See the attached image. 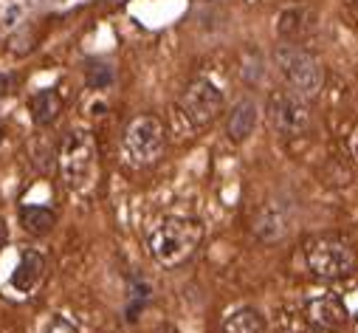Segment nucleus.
Masks as SVG:
<instances>
[{
    "label": "nucleus",
    "instance_id": "9",
    "mask_svg": "<svg viewBox=\"0 0 358 333\" xmlns=\"http://www.w3.org/2000/svg\"><path fill=\"white\" fill-rule=\"evenodd\" d=\"M43 274H45V257H43L40 252H34V248H23L20 257H17V266H15V271H12L9 285H12L17 294L29 297V294L43 283Z\"/></svg>",
    "mask_w": 358,
    "mask_h": 333
},
{
    "label": "nucleus",
    "instance_id": "18",
    "mask_svg": "<svg viewBox=\"0 0 358 333\" xmlns=\"http://www.w3.org/2000/svg\"><path fill=\"white\" fill-rule=\"evenodd\" d=\"M12 85H15V76H9V73H0V97H6V94L12 91Z\"/></svg>",
    "mask_w": 358,
    "mask_h": 333
},
{
    "label": "nucleus",
    "instance_id": "8",
    "mask_svg": "<svg viewBox=\"0 0 358 333\" xmlns=\"http://www.w3.org/2000/svg\"><path fill=\"white\" fill-rule=\"evenodd\" d=\"M305 316L316 330H338L347 319V308L336 294H310L305 299Z\"/></svg>",
    "mask_w": 358,
    "mask_h": 333
},
{
    "label": "nucleus",
    "instance_id": "19",
    "mask_svg": "<svg viewBox=\"0 0 358 333\" xmlns=\"http://www.w3.org/2000/svg\"><path fill=\"white\" fill-rule=\"evenodd\" d=\"M6 240H9V229H6V223L0 220V248L6 246Z\"/></svg>",
    "mask_w": 358,
    "mask_h": 333
},
{
    "label": "nucleus",
    "instance_id": "2",
    "mask_svg": "<svg viewBox=\"0 0 358 333\" xmlns=\"http://www.w3.org/2000/svg\"><path fill=\"white\" fill-rule=\"evenodd\" d=\"M274 62H277L282 79L294 88V94H299L302 99H310V97H316L322 91V85H324V68L302 45H294V43L277 45L274 48Z\"/></svg>",
    "mask_w": 358,
    "mask_h": 333
},
{
    "label": "nucleus",
    "instance_id": "12",
    "mask_svg": "<svg viewBox=\"0 0 358 333\" xmlns=\"http://www.w3.org/2000/svg\"><path fill=\"white\" fill-rule=\"evenodd\" d=\"M316 17L310 9L305 6H294V9H285L277 20V34L285 40V43H299L310 29H313Z\"/></svg>",
    "mask_w": 358,
    "mask_h": 333
},
{
    "label": "nucleus",
    "instance_id": "5",
    "mask_svg": "<svg viewBox=\"0 0 358 333\" xmlns=\"http://www.w3.org/2000/svg\"><path fill=\"white\" fill-rule=\"evenodd\" d=\"M265 119L277 136H299L310 127V108L299 94L274 91L265 102Z\"/></svg>",
    "mask_w": 358,
    "mask_h": 333
},
{
    "label": "nucleus",
    "instance_id": "20",
    "mask_svg": "<svg viewBox=\"0 0 358 333\" xmlns=\"http://www.w3.org/2000/svg\"><path fill=\"white\" fill-rule=\"evenodd\" d=\"M352 155L358 158V130H355V136H352Z\"/></svg>",
    "mask_w": 358,
    "mask_h": 333
},
{
    "label": "nucleus",
    "instance_id": "4",
    "mask_svg": "<svg viewBox=\"0 0 358 333\" xmlns=\"http://www.w3.org/2000/svg\"><path fill=\"white\" fill-rule=\"evenodd\" d=\"M59 170L71 190L91 187L94 173H96V144L91 133L73 130L65 136L62 150H59Z\"/></svg>",
    "mask_w": 358,
    "mask_h": 333
},
{
    "label": "nucleus",
    "instance_id": "7",
    "mask_svg": "<svg viewBox=\"0 0 358 333\" xmlns=\"http://www.w3.org/2000/svg\"><path fill=\"white\" fill-rule=\"evenodd\" d=\"M127 150L136 161L150 164L164 150V125L155 116H138L127 127Z\"/></svg>",
    "mask_w": 358,
    "mask_h": 333
},
{
    "label": "nucleus",
    "instance_id": "22",
    "mask_svg": "<svg viewBox=\"0 0 358 333\" xmlns=\"http://www.w3.org/2000/svg\"><path fill=\"white\" fill-rule=\"evenodd\" d=\"M0 136H3V127H0Z\"/></svg>",
    "mask_w": 358,
    "mask_h": 333
},
{
    "label": "nucleus",
    "instance_id": "15",
    "mask_svg": "<svg viewBox=\"0 0 358 333\" xmlns=\"http://www.w3.org/2000/svg\"><path fill=\"white\" fill-rule=\"evenodd\" d=\"M20 220H23L29 234H48L57 226V215L48 206H23Z\"/></svg>",
    "mask_w": 358,
    "mask_h": 333
},
{
    "label": "nucleus",
    "instance_id": "17",
    "mask_svg": "<svg viewBox=\"0 0 358 333\" xmlns=\"http://www.w3.org/2000/svg\"><path fill=\"white\" fill-rule=\"evenodd\" d=\"M45 333H76V330H73V325H71L68 319H62V316H54V319L48 322Z\"/></svg>",
    "mask_w": 358,
    "mask_h": 333
},
{
    "label": "nucleus",
    "instance_id": "16",
    "mask_svg": "<svg viewBox=\"0 0 358 333\" xmlns=\"http://www.w3.org/2000/svg\"><path fill=\"white\" fill-rule=\"evenodd\" d=\"M113 82V68L110 65H105V62H94L91 68H87V85L91 88H96V91H102V88H108Z\"/></svg>",
    "mask_w": 358,
    "mask_h": 333
},
{
    "label": "nucleus",
    "instance_id": "14",
    "mask_svg": "<svg viewBox=\"0 0 358 333\" xmlns=\"http://www.w3.org/2000/svg\"><path fill=\"white\" fill-rule=\"evenodd\" d=\"M223 333H265V316L257 308H237L226 316Z\"/></svg>",
    "mask_w": 358,
    "mask_h": 333
},
{
    "label": "nucleus",
    "instance_id": "1",
    "mask_svg": "<svg viewBox=\"0 0 358 333\" xmlns=\"http://www.w3.org/2000/svg\"><path fill=\"white\" fill-rule=\"evenodd\" d=\"M203 240V226L195 218H164L152 226L147 237V248L155 263L164 269H175L187 263Z\"/></svg>",
    "mask_w": 358,
    "mask_h": 333
},
{
    "label": "nucleus",
    "instance_id": "10",
    "mask_svg": "<svg viewBox=\"0 0 358 333\" xmlns=\"http://www.w3.org/2000/svg\"><path fill=\"white\" fill-rule=\"evenodd\" d=\"M288 223L291 220H288V212L282 204H268L259 212V218L254 220V234L265 243H274V240H282L288 234V229H291Z\"/></svg>",
    "mask_w": 358,
    "mask_h": 333
},
{
    "label": "nucleus",
    "instance_id": "13",
    "mask_svg": "<svg viewBox=\"0 0 358 333\" xmlns=\"http://www.w3.org/2000/svg\"><path fill=\"white\" fill-rule=\"evenodd\" d=\"M29 108H31V116H34L37 125H54L57 116L62 113V99H59V94L54 88H45V91L31 97Z\"/></svg>",
    "mask_w": 358,
    "mask_h": 333
},
{
    "label": "nucleus",
    "instance_id": "6",
    "mask_svg": "<svg viewBox=\"0 0 358 333\" xmlns=\"http://www.w3.org/2000/svg\"><path fill=\"white\" fill-rule=\"evenodd\" d=\"M181 108L195 125H209L223 111V91L215 85L212 79L198 76L187 85V91L181 97Z\"/></svg>",
    "mask_w": 358,
    "mask_h": 333
},
{
    "label": "nucleus",
    "instance_id": "11",
    "mask_svg": "<svg viewBox=\"0 0 358 333\" xmlns=\"http://www.w3.org/2000/svg\"><path fill=\"white\" fill-rule=\"evenodd\" d=\"M257 119H259L257 102H254V99H240V102L231 108V113H229V125H226L229 139L237 141V144H243V141L254 133Z\"/></svg>",
    "mask_w": 358,
    "mask_h": 333
},
{
    "label": "nucleus",
    "instance_id": "3",
    "mask_svg": "<svg viewBox=\"0 0 358 333\" xmlns=\"http://www.w3.org/2000/svg\"><path fill=\"white\" fill-rule=\"evenodd\" d=\"M305 263L308 271L319 280H344L355 271L358 257L338 237H316L305 248Z\"/></svg>",
    "mask_w": 358,
    "mask_h": 333
},
{
    "label": "nucleus",
    "instance_id": "21",
    "mask_svg": "<svg viewBox=\"0 0 358 333\" xmlns=\"http://www.w3.org/2000/svg\"><path fill=\"white\" fill-rule=\"evenodd\" d=\"M355 330H358V313H355Z\"/></svg>",
    "mask_w": 358,
    "mask_h": 333
}]
</instances>
